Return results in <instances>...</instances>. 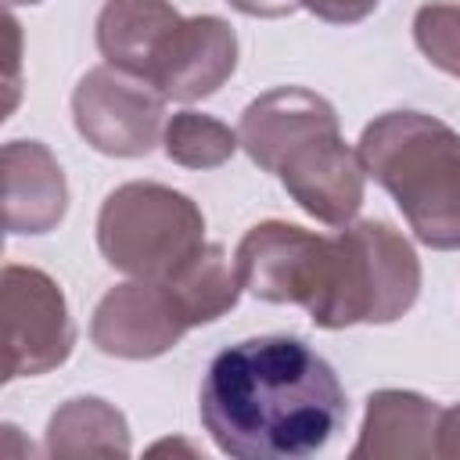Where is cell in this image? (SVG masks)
Returning a JSON list of instances; mask_svg holds the SVG:
<instances>
[{"mask_svg":"<svg viewBox=\"0 0 460 460\" xmlns=\"http://www.w3.org/2000/svg\"><path fill=\"white\" fill-rule=\"evenodd\" d=\"M230 4L255 18H280V14H291L295 7H309L316 18L334 25H352L377 7V0H230Z\"/></svg>","mask_w":460,"mask_h":460,"instance_id":"cell-15","label":"cell"},{"mask_svg":"<svg viewBox=\"0 0 460 460\" xmlns=\"http://www.w3.org/2000/svg\"><path fill=\"white\" fill-rule=\"evenodd\" d=\"M442 410L417 395L385 388L367 399V417L359 442L352 446V460H381V456H435V435H438Z\"/></svg>","mask_w":460,"mask_h":460,"instance_id":"cell-11","label":"cell"},{"mask_svg":"<svg viewBox=\"0 0 460 460\" xmlns=\"http://www.w3.org/2000/svg\"><path fill=\"white\" fill-rule=\"evenodd\" d=\"M68 187L61 165L40 140L4 147V223L11 234H47L61 223Z\"/></svg>","mask_w":460,"mask_h":460,"instance_id":"cell-10","label":"cell"},{"mask_svg":"<svg viewBox=\"0 0 460 460\" xmlns=\"http://www.w3.org/2000/svg\"><path fill=\"white\" fill-rule=\"evenodd\" d=\"M237 137L255 165L273 172L288 194L320 223L345 226L363 205V162L338 133L334 108L302 90L280 86L252 101Z\"/></svg>","mask_w":460,"mask_h":460,"instance_id":"cell-3","label":"cell"},{"mask_svg":"<svg viewBox=\"0 0 460 460\" xmlns=\"http://www.w3.org/2000/svg\"><path fill=\"white\" fill-rule=\"evenodd\" d=\"M97 244L115 270L137 280H169L205 248V219L172 187L126 183L101 205Z\"/></svg>","mask_w":460,"mask_h":460,"instance_id":"cell-5","label":"cell"},{"mask_svg":"<svg viewBox=\"0 0 460 460\" xmlns=\"http://www.w3.org/2000/svg\"><path fill=\"white\" fill-rule=\"evenodd\" d=\"M162 101V93L119 68H93L72 93V115L79 137L90 147L115 158H137L158 140Z\"/></svg>","mask_w":460,"mask_h":460,"instance_id":"cell-7","label":"cell"},{"mask_svg":"<svg viewBox=\"0 0 460 460\" xmlns=\"http://www.w3.org/2000/svg\"><path fill=\"white\" fill-rule=\"evenodd\" d=\"M7 4H40V0H7Z\"/></svg>","mask_w":460,"mask_h":460,"instance_id":"cell-17","label":"cell"},{"mask_svg":"<svg viewBox=\"0 0 460 460\" xmlns=\"http://www.w3.org/2000/svg\"><path fill=\"white\" fill-rule=\"evenodd\" d=\"M237 144H241V137L230 126H223L208 115H198V111H180L165 126V155L190 169L223 165Z\"/></svg>","mask_w":460,"mask_h":460,"instance_id":"cell-13","label":"cell"},{"mask_svg":"<svg viewBox=\"0 0 460 460\" xmlns=\"http://www.w3.org/2000/svg\"><path fill=\"white\" fill-rule=\"evenodd\" d=\"M435 456H442V460H460V402L449 406V410H442V417H438Z\"/></svg>","mask_w":460,"mask_h":460,"instance_id":"cell-16","label":"cell"},{"mask_svg":"<svg viewBox=\"0 0 460 460\" xmlns=\"http://www.w3.org/2000/svg\"><path fill=\"white\" fill-rule=\"evenodd\" d=\"M359 162L395 198L417 241L460 248V133L420 111H388L363 129Z\"/></svg>","mask_w":460,"mask_h":460,"instance_id":"cell-4","label":"cell"},{"mask_svg":"<svg viewBox=\"0 0 460 460\" xmlns=\"http://www.w3.org/2000/svg\"><path fill=\"white\" fill-rule=\"evenodd\" d=\"M198 410L216 449L237 460H302L349 417L334 367L288 334L223 349L208 363Z\"/></svg>","mask_w":460,"mask_h":460,"instance_id":"cell-2","label":"cell"},{"mask_svg":"<svg viewBox=\"0 0 460 460\" xmlns=\"http://www.w3.org/2000/svg\"><path fill=\"white\" fill-rule=\"evenodd\" d=\"M4 323V381L36 377L61 367L75 331L61 288L32 266H4L0 277Z\"/></svg>","mask_w":460,"mask_h":460,"instance_id":"cell-6","label":"cell"},{"mask_svg":"<svg viewBox=\"0 0 460 460\" xmlns=\"http://www.w3.org/2000/svg\"><path fill=\"white\" fill-rule=\"evenodd\" d=\"M420 54L460 79V4H424L413 18Z\"/></svg>","mask_w":460,"mask_h":460,"instance_id":"cell-14","label":"cell"},{"mask_svg":"<svg viewBox=\"0 0 460 460\" xmlns=\"http://www.w3.org/2000/svg\"><path fill=\"white\" fill-rule=\"evenodd\" d=\"M241 288L266 302H295L320 327L392 323L420 288V262L388 223H345L323 237L295 223H259L237 244Z\"/></svg>","mask_w":460,"mask_h":460,"instance_id":"cell-1","label":"cell"},{"mask_svg":"<svg viewBox=\"0 0 460 460\" xmlns=\"http://www.w3.org/2000/svg\"><path fill=\"white\" fill-rule=\"evenodd\" d=\"M237 65V36L223 18H183L158 36L140 83L169 101H198L216 93Z\"/></svg>","mask_w":460,"mask_h":460,"instance_id":"cell-8","label":"cell"},{"mask_svg":"<svg viewBox=\"0 0 460 460\" xmlns=\"http://www.w3.org/2000/svg\"><path fill=\"white\" fill-rule=\"evenodd\" d=\"M190 320L183 316L172 288L165 280L119 284L93 309L90 338L101 352L122 359H151L169 352Z\"/></svg>","mask_w":460,"mask_h":460,"instance_id":"cell-9","label":"cell"},{"mask_svg":"<svg viewBox=\"0 0 460 460\" xmlns=\"http://www.w3.org/2000/svg\"><path fill=\"white\" fill-rule=\"evenodd\" d=\"M47 456H129L126 417L104 399H68L47 424Z\"/></svg>","mask_w":460,"mask_h":460,"instance_id":"cell-12","label":"cell"}]
</instances>
